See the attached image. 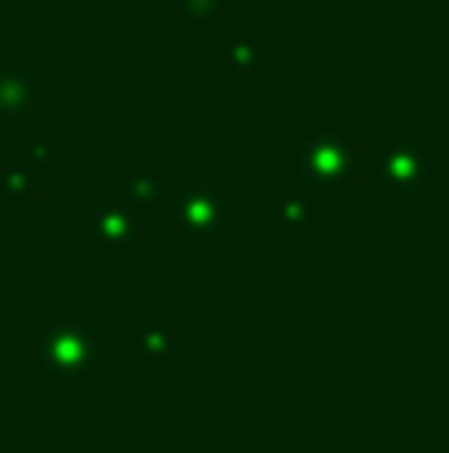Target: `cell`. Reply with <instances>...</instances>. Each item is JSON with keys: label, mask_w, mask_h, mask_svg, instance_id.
I'll return each instance as SVG.
<instances>
[{"label": "cell", "mask_w": 449, "mask_h": 453, "mask_svg": "<svg viewBox=\"0 0 449 453\" xmlns=\"http://www.w3.org/2000/svg\"><path fill=\"white\" fill-rule=\"evenodd\" d=\"M31 115V80L27 75H0V119Z\"/></svg>", "instance_id": "cell-1"}]
</instances>
